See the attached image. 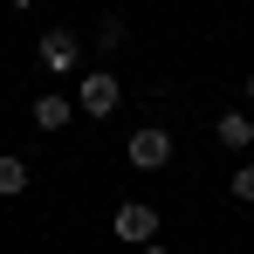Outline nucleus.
<instances>
[{
	"label": "nucleus",
	"instance_id": "f257e3e1",
	"mask_svg": "<svg viewBox=\"0 0 254 254\" xmlns=\"http://www.w3.org/2000/svg\"><path fill=\"white\" fill-rule=\"evenodd\" d=\"M110 234H117V241H137V248H151V234H158V206L124 199V206L110 213Z\"/></svg>",
	"mask_w": 254,
	"mask_h": 254
},
{
	"label": "nucleus",
	"instance_id": "f03ea898",
	"mask_svg": "<svg viewBox=\"0 0 254 254\" xmlns=\"http://www.w3.org/2000/svg\"><path fill=\"white\" fill-rule=\"evenodd\" d=\"M130 165H137V172H165V165H172V137H165L158 124L130 130Z\"/></svg>",
	"mask_w": 254,
	"mask_h": 254
},
{
	"label": "nucleus",
	"instance_id": "7ed1b4c3",
	"mask_svg": "<svg viewBox=\"0 0 254 254\" xmlns=\"http://www.w3.org/2000/svg\"><path fill=\"white\" fill-rule=\"evenodd\" d=\"M117 96H124V89H117V76H110V69H96V76H83V89H76L83 117H110V110H117Z\"/></svg>",
	"mask_w": 254,
	"mask_h": 254
},
{
	"label": "nucleus",
	"instance_id": "20e7f679",
	"mask_svg": "<svg viewBox=\"0 0 254 254\" xmlns=\"http://www.w3.org/2000/svg\"><path fill=\"white\" fill-rule=\"evenodd\" d=\"M76 55H83V48H76L69 28H48V35H42V69H48V76H69V69H76Z\"/></svg>",
	"mask_w": 254,
	"mask_h": 254
},
{
	"label": "nucleus",
	"instance_id": "39448f33",
	"mask_svg": "<svg viewBox=\"0 0 254 254\" xmlns=\"http://www.w3.org/2000/svg\"><path fill=\"white\" fill-rule=\"evenodd\" d=\"M213 137H220L227 151H248V144H254V117H248V110H227V117L213 124Z\"/></svg>",
	"mask_w": 254,
	"mask_h": 254
},
{
	"label": "nucleus",
	"instance_id": "423d86ee",
	"mask_svg": "<svg viewBox=\"0 0 254 254\" xmlns=\"http://www.w3.org/2000/svg\"><path fill=\"white\" fill-rule=\"evenodd\" d=\"M69 117H76V103H69V96H35V124H42V130H62Z\"/></svg>",
	"mask_w": 254,
	"mask_h": 254
},
{
	"label": "nucleus",
	"instance_id": "0eeeda50",
	"mask_svg": "<svg viewBox=\"0 0 254 254\" xmlns=\"http://www.w3.org/2000/svg\"><path fill=\"white\" fill-rule=\"evenodd\" d=\"M21 186H28V165L21 158H0V199H14Z\"/></svg>",
	"mask_w": 254,
	"mask_h": 254
},
{
	"label": "nucleus",
	"instance_id": "6e6552de",
	"mask_svg": "<svg viewBox=\"0 0 254 254\" xmlns=\"http://www.w3.org/2000/svg\"><path fill=\"white\" fill-rule=\"evenodd\" d=\"M234 199H241V206H254V165L234 172Z\"/></svg>",
	"mask_w": 254,
	"mask_h": 254
},
{
	"label": "nucleus",
	"instance_id": "1a4fd4ad",
	"mask_svg": "<svg viewBox=\"0 0 254 254\" xmlns=\"http://www.w3.org/2000/svg\"><path fill=\"white\" fill-rule=\"evenodd\" d=\"M96 42H103V48H117V42H124V21H117V14H103V28H96Z\"/></svg>",
	"mask_w": 254,
	"mask_h": 254
},
{
	"label": "nucleus",
	"instance_id": "9d476101",
	"mask_svg": "<svg viewBox=\"0 0 254 254\" xmlns=\"http://www.w3.org/2000/svg\"><path fill=\"white\" fill-rule=\"evenodd\" d=\"M144 254H172V248H144Z\"/></svg>",
	"mask_w": 254,
	"mask_h": 254
},
{
	"label": "nucleus",
	"instance_id": "9b49d317",
	"mask_svg": "<svg viewBox=\"0 0 254 254\" xmlns=\"http://www.w3.org/2000/svg\"><path fill=\"white\" fill-rule=\"evenodd\" d=\"M248 103H254V76H248Z\"/></svg>",
	"mask_w": 254,
	"mask_h": 254
}]
</instances>
